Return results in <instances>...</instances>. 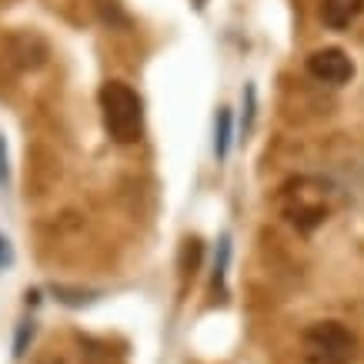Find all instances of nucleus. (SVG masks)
Returning a JSON list of instances; mask_svg holds the SVG:
<instances>
[{"label":"nucleus","mask_w":364,"mask_h":364,"mask_svg":"<svg viewBox=\"0 0 364 364\" xmlns=\"http://www.w3.org/2000/svg\"><path fill=\"white\" fill-rule=\"evenodd\" d=\"M100 114L114 144H137L144 134V100L124 80H107L100 87Z\"/></svg>","instance_id":"f257e3e1"},{"label":"nucleus","mask_w":364,"mask_h":364,"mask_svg":"<svg viewBox=\"0 0 364 364\" xmlns=\"http://www.w3.org/2000/svg\"><path fill=\"white\" fill-rule=\"evenodd\" d=\"M7 184H11V164H7V144L0 137V188L7 191Z\"/></svg>","instance_id":"9d476101"},{"label":"nucleus","mask_w":364,"mask_h":364,"mask_svg":"<svg viewBox=\"0 0 364 364\" xmlns=\"http://www.w3.org/2000/svg\"><path fill=\"white\" fill-rule=\"evenodd\" d=\"M231 151V111L218 107V121H214V157L224 161Z\"/></svg>","instance_id":"423d86ee"},{"label":"nucleus","mask_w":364,"mask_h":364,"mask_svg":"<svg viewBox=\"0 0 364 364\" xmlns=\"http://www.w3.org/2000/svg\"><path fill=\"white\" fill-rule=\"evenodd\" d=\"M364 14V0H321V21L328 31H348Z\"/></svg>","instance_id":"39448f33"},{"label":"nucleus","mask_w":364,"mask_h":364,"mask_svg":"<svg viewBox=\"0 0 364 364\" xmlns=\"http://www.w3.org/2000/svg\"><path fill=\"white\" fill-rule=\"evenodd\" d=\"M33 331H37L33 321H21V324H17V334H14V358H23V354H27V348H31V341H33Z\"/></svg>","instance_id":"6e6552de"},{"label":"nucleus","mask_w":364,"mask_h":364,"mask_svg":"<svg viewBox=\"0 0 364 364\" xmlns=\"http://www.w3.org/2000/svg\"><path fill=\"white\" fill-rule=\"evenodd\" d=\"M87 364H111V354L104 348H94V351H87Z\"/></svg>","instance_id":"9b49d317"},{"label":"nucleus","mask_w":364,"mask_h":364,"mask_svg":"<svg viewBox=\"0 0 364 364\" xmlns=\"http://www.w3.org/2000/svg\"><path fill=\"white\" fill-rule=\"evenodd\" d=\"M0 4H7V0H0Z\"/></svg>","instance_id":"4468645a"},{"label":"nucleus","mask_w":364,"mask_h":364,"mask_svg":"<svg viewBox=\"0 0 364 364\" xmlns=\"http://www.w3.org/2000/svg\"><path fill=\"white\" fill-rule=\"evenodd\" d=\"M4 60L17 70H37L47 60V44L37 33H11L4 41Z\"/></svg>","instance_id":"20e7f679"},{"label":"nucleus","mask_w":364,"mask_h":364,"mask_svg":"<svg viewBox=\"0 0 364 364\" xmlns=\"http://www.w3.org/2000/svg\"><path fill=\"white\" fill-rule=\"evenodd\" d=\"M7 264H11V247H7V237L0 234V271H4Z\"/></svg>","instance_id":"f8f14e48"},{"label":"nucleus","mask_w":364,"mask_h":364,"mask_svg":"<svg viewBox=\"0 0 364 364\" xmlns=\"http://www.w3.org/2000/svg\"><path fill=\"white\" fill-rule=\"evenodd\" d=\"M244 100H247V121H244V131H251L254 107H257V90H254V84H247V87H244Z\"/></svg>","instance_id":"1a4fd4ad"},{"label":"nucleus","mask_w":364,"mask_h":364,"mask_svg":"<svg viewBox=\"0 0 364 364\" xmlns=\"http://www.w3.org/2000/svg\"><path fill=\"white\" fill-rule=\"evenodd\" d=\"M304 67H308V74L318 84H328V87H344L354 77V60L344 54L341 47H321V50L308 54Z\"/></svg>","instance_id":"7ed1b4c3"},{"label":"nucleus","mask_w":364,"mask_h":364,"mask_svg":"<svg viewBox=\"0 0 364 364\" xmlns=\"http://www.w3.org/2000/svg\"><path fill=\"white\" fill-rule=\"evenodd\" d=\"M301 354L308 364H351L358 358V338L341 321H318L301 334Z\"/></svg>","instance_id":"f03ea898"},{"label":"nucleus","mask_w":364,"mask_h":364,"mask_svg":"<svg viewBox=\"0 0 364 364\" xmlns=\"http://www.w3.org/2000/svg\"><path fill=\"white\" fill-rule=\"evenodd\" d=\"M41 364H64V358H60V354H47Z\"/></svg>","instance_id":"ddd939ff"},{"label":"nucleus","mask_w":364,"mask_h":364,"mask_svg":"<svg viewBox=\"0 0 364 364\" xmlns=\"http://www.w3.org/2000/svg\"><path fill=\"white\" fill-rule=\"evenodd\" d=\"M228 261H231V234H224L221 241H218V257H214V287H224Z\"/></svg>","instance_id":"0eeeda50"}]
</instances>
